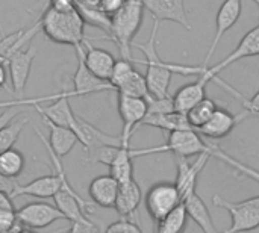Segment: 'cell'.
<instances>
[{
    "instance_id": "6da1fadb",
    "label": "cell",
    "mask_w": 259,
    "mask_h": 233,
    "mask_svg": "<svg viewBox=\"0 0 259 233\" xmlns=\"http://www.w3.org/2000/svg\"><path fill=\"white\" fill-rule=\"evenodd\" d=\"M39 23L44 35L56 44H67L76 49L87 41L85 21L77 8L71 11H56L49 6L39 18Z\"/></svg>"
},
{
    "instance_id": "7a4b0ae2",
    "label": "cell",
    "mask_w": 259,
    "mask_h": 233,
    "mask_svg": "<svg viewBox=\"0 0 259 233\" xmlns=\"http://www.w3.org/2000/svg\"><path fill=\"white\" fill-rule=\"evenodd\" d=\"M158 26H159V21L153 20V27H152L149 41L132 44V47L138 49L144 55V61H135V62L144 64L147 68L144 76H146L150 96L155 99H164L170 96L168 88H170V82L173 77V71L168 68L167 62H164L158 55V47H156Z\"/></svg>"
},
{
    "instance_id": "3957f363",
    "label": "cell",
    "mask_w": 259,
    "mask_h": 233,
    "mask_svg": "<svg viewBox=\"0 0 259 233\" xmlns=\"http://www.w3.org/2000/svg\"><path fill=\"white\" fill-rule=\"evenodd\" d=\"M143 0H126V3L111 17V39L117 44L121 56L134 62L131 55L132 41L143 21Z\"/></svg>"
},
{
    "instance_id": "277c9868",
    "label": "cell",
    "mask_w": 259,
    "mask_h": 233,
    "mask_svg": "<svg viewBox=\"0 0 259 233\" xmlns=\"http://www.w3.org/2000/svg\"><path fill=\"white\" fill-rule=\"evenodd\" d=\"M212 147H214V143H206L197 130L188 129V130L170 132L167 143L164 146L138 149V150L131 149V155L132 158H140V156L153 155V153L171 152L176 158L188 159L190 156H196L202 153H212Z\"/></svg>"
},
{
    "instance_id": "5b68a950",
    "label": "cell",
    "mask_w": 259,
    "mask_h": 233,
    "mask_svg": "<svg viewBox=\"0 0 259 233\" xmlns=\"http://www.w3.org/2000/svg\"><path fill=\"white\" fill-rule=\"evenodd\" d=\"M212 203L231 215V227L223 233H244L259 227V196L241 202H228L220 196H214Z\"/></svg>"
},
{
    "instance_id": "8992f818",
    "label": "cell",
    "mask_w": 259,
    "mask_h": 233,
    "mask_svg": "<svg viewBox=\"0 0 259 233\" xmlns=\"http://www.w3.org/2000/svg\"><path fill=\"white\" fill-rule=\"evenodd\" d=\"M184 200L175 185V182H159L150 187L144 197L146 211L150 215V218L156 223H159L162 218H165L170 212H173L179 205H182Z\"/></svg>"
},
{
    "instance_id": "52a82bcc",
    "label": "cell",
    "mask_w": 259,
    "mask_h": 233,
    "mask_svg": "<svg viewBox=\"0 0 259 233\" xmlns=\"http://www.w3.org/2000/svg\"><path fill=\"white\" fill-rule=\"evenodd\" d=\"M250 56H259V24H256L253 29H250V30L241 38V41H240L238 45L234 49V52H231L228 56H225V58H223L220 62H217L215 65L208 67L205 73H206V76H208L211 80H215V82H217L219 85H222L225 89H228V91L232 92L234 96L240 97L241 94H240L238 91H235V89H234L231 85H228L226 82L220 80V79L217 77V74H219L222 70L228 68L229 65H232V64H235V62L244 59V58H250Z\"/></svg>"
},
{
    "instance_id": "ba28073f",
    "label": "cell",
    "mask_w": 259,
    "mask_h": 233,
    "mask_svg": "<svg viewBox=\"0 0 259 233\" xmlns=\"http://www.w3.org/2000/svg\"><path fill=\"white\" fill-rule=\"evenodd\" d=\"M118 114L123 123L121 129V141L123 146L131 147L129 141L135 132V129L143 123L144 117L147 115V100L146 99H138V97H131L124 94H118Z\"/></svg>"
},
{
    "instance_id": "9c48e42d",
    "label": "cell",
    "mask_w": 259,
    "mask_h": 233,
    "mask_svg": "<svg viewBox=\"0 0 259 233\" xmlns=\"http://www.w3.org/2000/svg\"><path fill=\"white\" fill-rule=\"evenodd\" d=\"M15 214L20 226L30 230L44 229L58 220H65L64 214L56 206L49 203H29L20 208Z\"/></svg>"
},
{
    "instance_id": "30bf717a",
    "label": "cell",
    "mask_w": 259,
    "mask_h": 233,
    "mask_svg": "<svg viewBox=\"0 0 259 233\" xmlns=\"http://www.w3.org/2000/svg\"><path fill=\"white\" fill-rule=\"evenodd\" d=\"M76 53H77V68L73 76V97H85L102 91H115L109 82L99 79L88 70L83 61V45L76 47Z\"/></svg>"
},
{
    "instance_id": "8fae6325",
    "label": "cell",
    "mask_w": 259,
    "mask_h": 233,
    "mask_svg": "<svg viewBox=\"0 0 259 233\" xmlns=\"http://www.w3.org/2000/svg\"><path fill=\"white\" fill-rule=\"evenodd\" d=\"M71 130L76 133L79 143L83 146L87 153H91L96 149L105 147V146H115V147L123 146L120 135L118 136L109 135V133L100 130L99 127H96L94 124L88 123L87 120H83L82 117H77V115H76V120H74Z\"/></svg>"
},
{
    "instance_id": "7c38bea8",
    "label": "cell",
    "mask_w": 259,
    "mask_h": 233,
    "mask_svg": "<svg viewBox=\"0 0 259 233\" xmlns=\"http://www.w3.org/2000/svg\"><path fill=\"white\" fill-rule=\"evenodd\" d=\"M241 8H243V0H225L217 12V17H215V35L212 38V42L209 45V50L203 59V67H209V61L214 55V52L217 50L223 35L232 29L237 21L240 20V15H241Z\"/></svg>"
},
{
    "instance_id": "4fadbf2b",
    "label": "cell",
    "mask_w": 259,
    "mask_h": 233,
    "mask_svg": "<svg viewBox=\"0 0 259 233\" xmlns=\"http://www.w3.org/2000/svg\"><path fill=\"white\" fill-rule=\"evenodd\" d=\"M35 55H36V49H35V45L30 44L27 49L14 53L6 59L9 80H11V85H12V92L15 96H20L24 91L26 85H27Z\"/></svg>"
},
{
    "instance_id": "5bb4252c",
    "label": "cell",
    "mask_w": 259,
    "mask_h": 233,
    "mask_svg": "<svg viewBox=\"0 0 259 233\" xmlns=\"http://www.w3.org/2000/svg\"><path fill=\"white\" fill-rule=\"evenodd\" d=\"M211 156H212V153H202V155H199V159L194 164H190L185 158H176L178 176H176L175 185H176L182 200H185L187 197H190L191 194L196 193L199 174L202 173V170L205 168V165Z\"/></svg>"
},
{
    "instance_id": "9a60e30c",
    "label": "cell",
    "mask_w": 259,
    "mask_h": 233,
    "mask_svg": "<svg viewBox=\"0 0 259 233\" xmlns=\"http://www.w3.org/2000/svg\"><path fill=\"white\" fill-rule=\"evenodd\" d=\"M144 9H147L156 21H175L182 27L191 30L184 0H143Z\"/></svg>"
},
{
    "instance_id": "2e32d148",
    "label": "cell",
    "mask_w": 259,
    "mask_h": 233,
    "mask_svg": "<svg viewBox=\"0 0 259 233\" xmlns=\"http://www.w3.org/2000/svg\"><path fill=\"white\" fill-rule=\"evenodd\" d=\"M71 97H73V91L62 89L59 97L56 100H53L52 105H47V106L35 105L33 108L36 109V112L41 117H46L52 123L71 129L74 124V120H76V114L73 112L71 105H70Z\"/></svg>"
},
{
    "instance_id": "e0dca14e",
    "label": "cell",
    "mask_w": 259,
    "mask_h": 233,
    "mask_svg": "<svg viewBox=\"0 0 259 233\" xmlns=\"http://www.w3.org/2000/svg\"><path fill=\"white\" fill-rule=\"evenodd\" d=\"M246 115H250L249 111L234 115L232 112H229L225 108H217V111L214 112L211 120L205 126H202L197 132L202 136H206L209 139H222V138L228 136Z\"/></svg>"
},
{
    "instance_id": "ac0fdd59",
    "label": "cell",
    "mask_w": 259,
    "mask_h": 233,
    "mask_svg": "<svg viewBox=\"0 0 259 233\" xmlns=\"http://www.w3.org/2000/svg\"><path fill=\"white\" fill-rule=\"evenodd\" d=\"M209 82L211 79L206 76V73H202L197 76L196 82L181 86L173 96L175 111L181 114H187L188 111H191L199 102H202L206 97V85Z\"/></svg>"
},
{
    "instance_id": "d6986e66",
    "label": "cell",
    "mask_w": 259,
    "mask_h": 233,
    "mask_svg": "<svg viewBox=\"0 0 259 233\" xmlns=\"http://www.w3.org/2000/svg\"><path fill=\"white\" fill-rule=\"evenodd\" d=\"M83 61L85 65L88 67V70L97 76L102 80L109 82L112 71H114V65H115V58L112 56V53H109L105 49L96 47L93 45L88 39L83 42Z\"/></svg>"
},
{
    "instance_id": "ffe728a7",
    "label": "cell",
    "mask_w": 259,
    "mask_h": 233,
    "mask_svg": "<svg viewBox=\"0 0 259 233\" xmlns=\"http://www.w3.org/2000/svg\"><path fill=\"white\" fill-rule=\"evenodd\" d=\"M118 190H120L118 180L111 174H103L91 180L88 187V194L94 205L111 209L115 206Z\"/></svg>"
},
{
    "instance_id": "44dd1931",
    "label": "cell",
    "mask_w": 259,
    "mask_h": 233,
    "mask_svg": "<svg viewBox=\"0 0 259 233\" xmlns=\"http://www.w3.org/2000/svg\"><path fill=\"white\" fill-rule=\"evenodd\" d=\"M59 190H61V180L55 173L50 176H41L38 179H33L26 185H18L15 191L11 194V197L15 199L20 196H29L36 199H50V197L53 199Z\"/></svg>"
},
{
    "instance_id": "7402d4cb",
    "label": "cell",
    "mask_w": 259,
    "mask_h": 233,
    "mask_svg": "<svg viewBox=\"0 0 259 233\" xmlns=\"http://www.w3.org/2000/svg\"><path fill=\"white\" fill-rule=\"evenodd\" d=\"M44 124L50 129V135H49V146L50 149L58 155V158H65L73 147L76 146V143H79L76 133L64 126H58L55 123H52L50 120H47L46 117H41Z\"/></svg>"
},
{
    "instance_id": "603a6c76",
    "label": "cell",
    "mask_w": 259,
    "mask_h": 233,
    "mask_svg": "<svg viewBox=\"0 0 259 233\" xmlns=\"http://www.w3.org/2000/svg\"><path fill=\"white\" fill-rule=\"evenodd\" d=\"M141 199H143L141 188L135 182V179H132V180L120 185L114 209L117 211V214L121 218H131L140 208Z\"/></svg>"
},
{
    "instance_id": "cb8c5ba5",
    "label": "cell",
    "mask_w": 259,
    "mask_h": 233,
    "mask_svg": "<svg viewBox=\"0 0 259 233\" xmlns=\"http://www.w3.org/2000/svg\"><path fill=\"white\" fill-rule=\"evenodd\" d=\"M185 203V208H187V212H188V217L202 229L203 233H223L219 232V229L215 227L214 224V220L209 214V209L206 206V203L203 202V199L194 193L191 194L190 197H187L184 200Z\"/></svg>"
},
{
    "instance_id": "d4e9b609",
    "label": "cell",
    "mask_w": 259,
    "mask_h": 233,
    "mask_svg": "<svg viewBox=\"0 0 259 233\" xmlns=\"http://www.w3.org/2000/svg\"><path fill=\"white\" fill-rule=\"evenodd\" d=\"M140 126H150V127H156L165 132H175V130H188L193 129L187 114H181V112H168V114H147L143 120V123ZM196 130V129H194Z\"/></svg>"
},
{
    "instance_id": "484cf974",
    "label": "cell",
    "mask_w": 259,
    "mask_h": 233,
    "mask_svg": "<svg viewBox=\"0 0 259 233\" xmlns=\"http://www.w3.org/2000/svg\"><path fill=\"white\" fill-rule=\"evenodd\" d=\"M134 158L131 155V147L121 146L117 152L114 161L109 164V174L118 180V183H126L134 179Z\"/></svg>"
},
{
    "instance_id": "4316f807",
    "label": "cell",
    "mask_w": 259,
    "mask_h": 233,
    "mask_svg": "<svg viewBox=\"0 0 259 233\" xmlns=\"http://www.w3.org/2000/svg\"><path fill=\"white\" fill-rule=\"evenodd\" d=\"M26 159L17 149H9L0 153V174L6 179H15L24 171Z\"/></svg>"
},
{
    "instance_id": "83f0119b",
    "label": "cell",
    "mask_w": 259,
    "mask_h": 233,
    "mask_svg": "<svg viewBox=\"0 0 259 233\" xmlns=\"http://www.w3.org/2000/svg\"><path fill=\"white\" fill-rule=\"evenodd\" d=\"M188 212L185 203L179 205L173 212H170L165 218L156 223L155 233H184L188 226Z\"/></svg>"
},
{
    "instance_id": "f1b7e54d",
    "label": "cell",
    "mask_w": 259,
    "mask_h": 233,
    "mask_svg": "<svg viewBox=\"0 0 259 233\" xmlns=\"http://www.w3.org/2000/svg\"><path fill=\"white\" fill-rule=\"evenodd\" d=\"M117 92L118 94H124V96H131V97L146 99V100L150 97V92H149V88H147V82H146V76L141 74L137 68L118 86Z\"/></svg>"
},
{
    "instance_id": "f546056e",
    "label": "cell",
    "mask_w": 259,
    "mask_h": 233,
    "mask_svg": "<svg viewBox=\"0 0 259 233\" xmlns=\"http://www.w3.org/2000/svg\"><path fill=\"white\" fill-rule=\"evenodd\" d=\"M217 108L219 106L212 99L205 97L202 102H199L191 111L187 112V117H188V121H190L191 127L199 130L202 126H205L211 120V117L214 115Z\"/></svg>"
},
{
    "instance_id": "4dcf8cb0",
    "label": "cell",
    "mask_w": 259,
    "mask_h": 233,
    "mask_svg": "<svg viewBox=\"0 0 259 233\" xmlns=\"http://www.w3.org/2000/svg\"><path fill=\"white\" fill-rule=\"evenodd\" d=\"M79 14L82 15L85 23H90L99 29H103L105 32H108L111 35V27H112V20L108 14H105L99 6H90L87 3H77L76 5Z\"/></svg>"
},
{
    "instance_id": "1f68e13d",
    "label": "cell",
    "mask_w": 259,
    "mask_h": 233,
    "mask_svg": "<svg viewBox=\"0 0 259 233\" xmlns=\"http://www.w3.org/2000/svg\"><path fill=\"white\" fill-rule=\"evenodd\" d=\"M29 123V118H18V120H12L11 123H8L2 130H0V153L12 149L23 130V127Z\"/></svg>"
},
{
    "instance_id": "d6a6232c",
    "label": "cell",
    "mask_w": 259,
    "mask_h": 233,
    "mask_svg": "<svg viewBox=\"0 0 259 233\" xmlns=\"http://www.w3.org/2000/svg\"><path fill=\"white\" fill-rule=\"evenodd\" d=\"M212 156H215V158H219V159L225 161L228 165L234 167L235 170H238V171H240V173H243L244 176L250 177L252 180H255V182H258L259 183V171L253 170L252 167L244 165L243 162H240V161H237V159H234V158H232V156H229L226 152H223L217 144H214V147H212Z\"/></svg>"
},
{
    "instance_id": "836d02e7",
    "label": "cell",
    "mask_w": 259,
    "mask_h": 233,
    "mask_svg": "<svg viewBox=\"0 0 259 233\" xmlns=\"http://www.w3.org/2000/svg\"><path fill=\"white\" fill-rule=\"evenodd\" d=\"M23 227L12 209H0V233H18Z\"/></svg>"
},
{
    "instance_id": "e575fe53",
    "label": "cell",
    "mask_w": 259,
    "mask_h": 233,
    "mask_svg": "<svg viewBox=\"0 0 259 233\" xmlns=\"http://www.w3.org/2000/svg\"><path fill=\"white\" fill-rule=\"evenodd\" d=\"M147 114H168L175 111V105H173V96L164 97V99H155V97H149L147 99Z\"/></svg>"
},
{
    "instance_id": "d590c367",
    "label": "cell",
    "mask_w": 259,
    "mask_h": 233,
    "mask_svg": "<svg viewBox=\"0 0 259 233\" xmlns=\"http://www.w3.org/2000/svg\"><path fill=\"white\" fill-rule=\"evenodd\" d=\"M61 92L52 94V96H42V97H35V99H15L11 102H0V108H15V106H35V105H41V103H47V102H53L59 97Z\"/></svg>"
},
{
    "instance_id": "8d00e7d4",
    "label": "cell",
    "mask_w": 259,
    "mask_h": 233,
    "mask_svg": "<svg viewBox=\"0 0 259 233\" xmlns=\"http://www.w3.org/2000/svg\"><path fill=\"white\" fill-rule=\"evenodd\" d=\"M105 233H143L140 226L135 224L134 221H131L129 218H121L118 221L111 223Z\"/></svg>"
},
{
    "instance_id": "74e56055",
    "label": "cell",
    "mask_w": 259,
    "mask_h": 233,
    "mask_svg": "<svg viewBox=\"0 0 259 233\" xmlns=\"http://www.w3.org/2000/svg\"><path fill=\"white\" fill-rule=\"evenodd\" d=\"M124 3H126V0H99V8L105 14H108L109 17H112Z\"/></svg>"
},
{
    "instance_id": "f35d334b",
    "label": "cell",
    "mask_w": 259,
    "mask_h": 233,
    "mask_svg": "<svg viewBox=\"0 0 259 233\" xmlns=\"http://www.w3.org/2000/svg\"><path fill=\"white\" fill-rule=\"evenodd\" d=\"M20 115V111L18 109H15V108H6L2 114H0V130L8 124V123H11L15 117H18Z\"/></svg>"
},
{
    "instance_id": "ab89813d",
    "label": "cell",
    "mask_w": 259,
    "mask_h": 233,
    "mask_svg": "<svg viewBox=\"0 0 259 233\" xmlns=\"http://www.w3.org/2000/svg\"><path fill=\"white\" fill-rule=\"evenodd\" d=\"M67 233H102L99 226H83L77 223H71V227Z\"/></svg>"
},
{
    "instance_id": "60d3db41",
    "label": "cell",
    "mask_w": 259,
    "mask_h": 233,
    "mask_svg": "<svg viewBox=\"0 0 259 233\" xmlns=\"http://www.w3.org/2000/svg\"><path fill=\"white\" fill-rule=\"evenodd\" d=\"M50 8L56 11H71L76 8L74 0H50Z\"/></svg>"
},
{
    "instance_id": "b9f144b4",
    "label": "cell",
    "mask_w": 259,
    "mask_h": 233,
    "mask_svg": "<svg viewBox=\"0 0 259 233\" xmlns=\"http://www.w3.org/2000/svg\"><path fill=\"white\" fill-rule=\"evenodd\" d=\"M246 105V111H249L250 115H259V91L250 99V100H244Z\"/></svg>"
},
{
    "instance_id": "7bdbcfd3",
    "label": "cell",
    "mask_w": 259,
    "mask_h": 233,
    "mask_svg": "<svg viewBox=\"0 0 259 233\" xmlns=\"http://www.w3.org/2000/svg\"><path fill=\"white\" fill-rule=\"evenodd\" d=\"M9 79V73H8V67L5 62H0V88H6L8 91H11V86L8 85Z\"/></svg>"
},
{
    "instance_id": "ee69618b",
    "label": "cell",
    "mask_w": 259,
    "mask_h": 233,
    "mask_svg": "<svg viewBox=\"0 0 259 233\" xmlns=\"http://www.w3.org/2000/svg\"><path fill=\"white\" fill-rule=\"evenodd\" d=\"M12 200H14V199H12L8 193L0 191V209H12V211H15V209H14Z\"/></svg>"
},
{
    "instance_id": "f6af8a7d",
    "label": "cell",
    "mask_w": 259,
    "mask_h": 233,
    "mask_svg": "<svg viewBox=\"0 0 259 233\" xmlns=\"http://www.w3.org/2000/svg\"><path fill=\"white\" fill-rule=\"evenodd\" d=\"M18 233H36L35 230H30V229H21Z\"/></svg>"
},
{
    "instance_id": "bcb514c9",
    "label": "cell",
    "mask_w": 259,
    "mask_h": 233,
    "mask_svg": "<svg viewBox=\"0 0 259 233\" xmlns=\"http://www.w3.org/2000/svg\"><path fill=\"white\" fill-rule=\"evenodd\" d=\"M0 62H5V64H6V61H5V58H3L2 55H0Z\"/></svg>"
},
{
    "instance_id": "7dc6e473",
    "label": "cell",
    "mask_w": 259,
    "mask_h": 233,
    "mask_svg": "<svg viewBox=\"0 0 259 233\" xmlns=\"http://www.w3.org/2000/svg\"><path fill=\"white\" fill-rule=\"evenodd\" d=\"M253 2H255V3H256V5L259 6V0H253Z\"/></svg>"
}]
</instances>
